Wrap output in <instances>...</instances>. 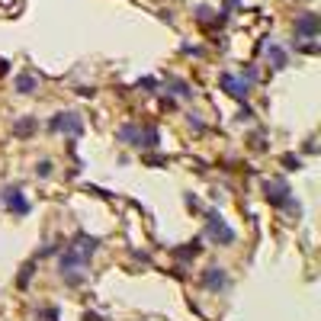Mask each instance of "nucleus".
Wrapping results in <instances>:
<instances>
[{"label":"nucleus","mask_w":321,"mask_h":321,"mask_svg":"<svg viewBox=\"0 0 321 321\" xmlns=\"http://www.w3.org/2000/svg\"><path fill=\"white\" fill-rule=\"evenodd\" d=\"M97 250H100V238L87 235V231H77V235L71 238V244H65V254H61V260H58V267H61V270L87 267Z\"/></svg>","instance_id":"1"},{"label":"nucleus","mask_w":321,"mask_h":321,"mask_svg":"<svg viewBox=\"0 0 321 321\" xmlns=\"http://www.w3.org/2000/svg\"><path fill=\"white\" fill-rule=\"evenodd\" d=\"M264 199L276 209H296L299 212V203L292 199V189L283 177H273V180H264Z\"/></svg>","instance_id":"2"},{"label":"nucleus","mask_w":321,"mask_h":321,"mask_svg":"<svg viewBox=\"0 0 321 321\" xmlns=\"http://www.w3.org/2000/svg\"><path fill=\"white\" fill-rule=\"evenodd\" d=\"M48 132L55 135H68V138H77L84 132V119L81 112H55V116L48 119Z\"/></svg>","instance_id":"3"},{"label":"nucleus","mask_w":321,"mask_h":321,"mask_svg":"<svg viewBox=\"0 0 321 321\" xmlns=\"http://www.w3.org/2000/svg\"><path fill=\"white\" fill-rule=\"evenodd\" d=\"M206 235L212 241H219V244H235V238H238L235 228H231V225L222 219V212H215V209L206 212Z\"/></svg>","instance_id":"4"},{"label":"nucleus","mask_w":321,"mask_h":321,"mask_svg":"<svg viewBox=\"0 0 321 321\" xmlns=\"http://www.w3.org/2000/svg\"><path fill=\"white\" fill-rule=\"evenodd\" d=\"M292 29H296V39H315L318 32H321V20H318V13H311V10L299 13Z\"/></svg>","instance_id":"5"},{"label":"nucleus","mask_w":321,"mask_h":321,"mask_svg":"<svg viewBox=\"0 0 321 321\" xmlns=\"http://www.w3.org/2000/svg\"><path fill=\"white\" fill-rule=\"evenodd\" d=\"M0 199H4V206L13 215H29V203H26V196H23L20 186H4V189H0Z\"/></svg>","instance_id":"6"},{"label":"nucleus","mask_w":321,"mask_h":321,"mask_svg":"<svg viewBox=\"0 0 321 321\" xmlns=\"http://www.w3.org/2000/svg\"><path fill=\"white\" fill-rule=\"evenodd\" d=\"M219 84H222V90L231 93L235 100H247V93H250V81H244L241 74H228V71H225L219 77Z\"/></svg>","instance_id":"7"},{"label":"nucleus","mask_w":321,"mask_h":321,"mask_svg":"<svg viewBox=\"0 0 321 321\" xmlns=\"http://www.w3.org/2000/svg\"><path fill=\"white\" fill-rule=\"evenodd\" d=\"M203 286L209 292H225L228 289V270H225V267H209V270H203Z\"/></svg>","instance_id":"8"},{"label":"nucleus","mask_w":321,"mask_h":321,"mask_svg":"<svg viewBox=\"0 0 321 321\" xmlns=\"http://www.w3.org/2000/svg\"><path fill=\"white\" fill-rule=\"evenodd\" d=\"M161 145V132L158 125H138V138H135V148H158Z\"/></svg>","instance_id":"9"},{"label":"nucleus","mask_w":321,"mask_h":321,"mask_svg":"<svg viewBox=\"0 0 321 321\" xmlns=\"http://www.w3.org/2000/svg\"><path fill=\"white\" fill-rule=\"evenodd\" d=\"M13 90H16V93H32V90H39V77L32 74V71H23V74H16V81H13Z\"/></svg>","instance_id":"10"},{"label":"nucleus","mask_w":321,"mask_h":321,"mask_svg":"<svg viewBox=\"0 0 321 321\" xmlns=\"http://www.w3.org/2000/svg\"><path fill=\"white\" fill-rule=\"evenodd\" d=\"M39 129V122H36V116H20L13 122V138H29L32 132Z\"/></svg>","instance_id":"11"},{"label":"nucleus","mask_w":321,"mask_h":321,"mask_svg":"<svg viewBox=\"0 0 321 321\" xmlns=\"http://www.w3.org/2000/svg\"><path fill=\"white\" fill-rule=\"evenodd\" d=\"M170 254L177 257V260H196L199 254H203V244H199V238H193V241H186L183 247H173Z\"/></svg>","instance_id":"12"},{"label":"nucleus","mask_w":321,"mask_h":321,"mask_svg":"<svg viewBox=\"0 0 321 321\" xmlns=\"http://www.w3.org/2000/svg\"><path fill=\"white\" fill-rule=\"evenodd\" d=\"M267 61L273 65V71H283V68L289 65V55H286V48H280V45H270V48H267Z\"/></svg>","instance_id":"13"},{"label":"nucleus","mask_w":321,"mask_h":321,"mask_svg":"<svg viewBox=\"0 0 321 321\" xmlns=\"http://www.w3.org/2000/svg\"><path fill=\"white\" fill-rule=\"evenodd\" d=\"M135 138H138V122H125L122 129H116V142H125L135 148Z\"/></svg>","instance_id":"14"},{"label":"nucleus","mask_w":321,"mask_h":321,"mask_svg":"<svg viewBox=\"0 0 321 321\" xmlns=\"http://www.w3.org/2000/svg\"><path fill=\"white\" fill-rule=\"evenodd\" d=\"M167 87L177 97H183V100H193V90H189V84L186 81H177V77H167Z\"/></svg>","instance_id":"15"},{"label":"nucleus","mask_w":321,"mask_h":321,"mask_svg":"<svg viewBox=\"0 0 321 321\" xmlns=\"http://www.w3.org/2000/svg\"><path fill=\"white\" fill-rule=\"evenodd\" d=\"M32 273H36V260H29V264L20 270V280H16V286H20V289H26V286H29V280H32Z\"/></svg>","instance_id":"16"},{"label":"nucleus","mask_w":321,"mask_h":321,"mask_svg":"<svg viewBox=\"0 0 321 321\" xmlns=\"http://www.w3.org/2000/svg\"><path fill=\"white\" fill-rule=\"evenodd\" d=\"M61 280H65L68 286H81L87 276H84V273H74V270H61Z\"/></svg>","instance_id":"17"},{"label":"nucleus","mask_w":321,"mask_h":321,"mask_svg":"<svg viewBox=\"0 0 321 321\" xmlns=\"http://www.w3.org/2000/svg\"><path fill=\"white\" fill-rule=\"evenodd\" d=\"M283 164H286V170H302V158H299V154H283Z\"/></svg>","instance_id":"18"},{"label":"nucleus","mask_w":321,"mask_h":321,"mask_svg":"<svg viewBox=\"0 0 321 321\" xmlns=\"http://www.w3.org/2000/svg\"><path fill=\"white\" fill-rule=\"evenodd\" d=\"M138 90H145V93H154V87H158V81H154V77H138Z\"/></svg>","instance_id":"19"},{"label":"nucleus","mask_w":321,"mask_h":321,"mask_svg":"<svg viewBox=\"0 0 321 321\" xmlns=\"http://www.w3.org/2000/svg\"><path fill=\"white\" fill-rule=\"evenodd\" d=\"M250 119H254V109H250L247 103L241 100V109H238V122H250Z\"/></svg>","instance_id":"20"},{"label":"nucleus","mask_w":321,"mask_h":321,"mask_svg":"<svg viewBox=\"0 0 321 321\" xmlns=\"http://www.w3.org/2000/svg\"><path fill=\"white\" fill-rule=\"evenodd\" d=\"M36 177H42V180L51 177V161H39L36 164Z\"/></svg>","instance_id":"21"},{"label":"nucleus","mask_w":321,"mask_h":321,"mask_svg":"<svg viewBox=\"0 0 321 321\" xmlns=\"http://www.w3.org/2000/svg\"><path fill=\"white\" fill-rule=\"evenodd\" d=\"M241 77L254 84V81H257V68H254V65H244V68H241Z\"/></svg>","instance_id":"22"},{"label":"nucleus","mask_w":321,"mask_h":321,"mask_svg":"<svg viewBox=\"0 0 321 321\" xmlns=\"http://www.w3.org/2000/svg\"><path fill=\"white\" fill-rule=\"evenodd\" d=\"M299 51H305V55H315V51H318V42L311 39V42H305V45H299Z\"/></svg>","instance_id":"23"},{"label":"nucleus","mask_w":321,"mask_h":321,"mask_svg":"<svg viewBox=\"0 0 321 321\" xmlns=\"http://www.w3.org/2000/svg\"><path fill=\"white\" fill-rule=\"evenodd\" d=\"M145 164H151V167H154V164H167V158H161V154H151V158H145Z\"/></svg>","instance_id":"24"},{"label":"nucleus","mask_w":321,"mask_h":321,"mask_svg":"<svg viewBox=\"0 0 321 321\" xmlns=\"http://www.w3.org/2000/svg\"><path fill=\"white\" fill-rule=\"evenodd\" d=\"M173 106H177V100H173V97H164L161 100V109H173Z\"/></svg>","instance_id":"25"},{"label":"nucleus","mask_w":321,"mask_h":321,"mask_svg":"<svg viewBox=\"0 0 321 321\" xmlns=\"http://www.w3.org/2000/svg\"><path fill=\"white\" fill-rule=\"evenodd\" d=\"M318 151V145H315V138H308V142H305V154H315Z\"/></svg>","instance_id":"26"},{"label":"nucleus","mask_w":321,"mask_h":321,"mask_svg":"<svg viewBox=\"0 0 321 321\" xmlns=\"http://www.w3.org/2000/svg\"><path fill=\"white\" fill-rule=\"evenodd\" d=\"M84 321H106V318H103V315H97V311H87V315H84Z\"/></svg>","instance_id":"27"},{"label":"nucleus","mask_w":321,"mask_h":321,"mask_svg":"<svg viewBox=\"0 0 321 321\" xmlns=\"http://www.w3.org/2000/svg\"><path fill=\"white\" fill-rule=\"evenodd\" d=\"M189 125H193V129H196V132H203V129H206V125H203V122H199V119H196V116H189Z\"/></svg>","instance_id":"28"},{"label":"nucleus","mask_w":321,"mask_h":321,"mask_svg":"<svg viewBox=\"0 0 321 321\" xmlns=\"http://www.w3.org/2000/svg\"><path fill=\"white\" fill-rule=\"evenodd\" d=\"M186 206H189V209H199V203H196V196H193V193H186Z\"/></svg>","instance_id":"29"},{"label":"nucleus","mask_w":321,"mask_h":321,"mask_svg":"<svg viewBox=\"0 0 321 321\" xmlns=\"http://www.w3.org/2000/svg\"><path fill=\"white\" fill-rule=\"evenodd\" d=\"M7 71H10V65H7V61H0V77H4Z\"/></svg>","instance_id":"30"}]
</instances>
